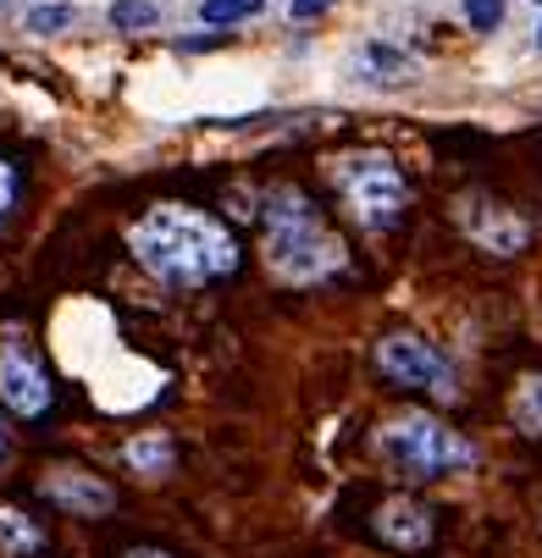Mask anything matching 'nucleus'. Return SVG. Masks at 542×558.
I'll return each mask as SVG.
<instances>
[{
    "label": "nucleus",
    "mask_w": 542,
    "mask_h": 558,
    "mask_svg": "<svg viewBox=\"0 0 542 558\" xmlns=\"http://www.w3.org/2000/svg\"><path fill=\"white\" fill-rule=\"evenodd\" d=\"M128 250L133 260L167 288H210L221 277L239 271V244L221 221H210L205 210L189 205H155L149 216H138L128 227Z\"/></svg>",
    "instance_id": "obj_1"
},
{
    "label": "nucleus",
    "mask_w": 542,
    "mask_h": 558,
    "mask_svg": "<svg viewBox=\"0 0 542 558\" xmlns=\"http://www.w3.org/2000/svg\"><path fill=\"white\" fill-rule=\"evenodd\" d=\"M266 266L282 282H322L344 266V244L327 232L322 210L293 183L266 194Z\"/></svg>",
    "instance_id": "obj_2"
},
{
    "label": "nucleus",
    "mask_w": 542,
    "mask_h": 558,
    "mask_svg": "<svg viewBox=\"0 0 542 558\" xmlns=\"http://www.w3.org/2000/svg\"><path fill=\"white\" fill-rule=\"evenodd\" d=\"M376 453L394 464L405 482H443V475L477 470V442H465L426 410H399L376 426Z\"/></svg>",
    "instance_id": "obj_3"
},
{
    "label": "nucleus",
    "mask_w": 542,
    "mask_h": 558,
    "mask_svg": "<svg viewBox=\"0 0 542 558\" xmlns=\"http://www.w3.org/2000/svg\"><path fill=\"white\" fill-rule=\"evenodd\" d=\"M333 183L349 205V216L365 227V232H387L405 205H410V189H405V172L394 167V155L382 149H360V155H344L333 167Z\"/></svg>",
    "instance_id": "obj_4"
},
{
    "label": "nucleus",
    "mask_w": 542,
    "mask_h": 558,
    "mask_svg": "<svg viewBox=\"0 0 542 558\" xmlns=\"http://www.w3.org/2000/svg\"><path fill=\"white\" fill-rule=\"evenodd\" d=\"M376 371L394 381V387H421L432 392L437 404H454L459 398V376L448 365V354L437 343H426L421 332H387L376 343Z\"/></svg>",
    "instance_id": "obj_5"
},
{
    "label": "nucleus",
    "mask_w": 542,
    "mask_h": 558,
    "mask_svg": "<svg viewBox=\"0 0 542 558\" xmlns=\"http://www.w3.org/2000/svg\"><path fill=\"white\" fill-rule=\"evenodd\" d=\"M50 398H56V387H50L39 354L23 343L17 327H7L0 332V404H7L12 415H23V421H39L50 410Z\"/></svg>",
    "instance_id": "obj_6"
},
{
    "label": "nucleus",
    "mask_w": 542,
    "mask_h": 558,
    "mask_svg": "<svg viewBox=\"0 0 542 558\" xmlns=\"http://www.w3.org/2000/svg\"><path fill=\"white\" fill-rule=\"evenodd\" d=\"M39 498L61 514H77V520H95V514H111L117 509V493L100 482L95 470L84 464H50L39 475Z\"/></svg>",
    "instance_id": "obj_7"
},
{
    "label": "nucleus",
    "mask_w": 542,
    "mask_h": 558,
    "mask_svg": "<svg viewBox=\"0 0 542 558\" xmlns=\"http://www.w3.org/2000/svg\"><path fill=\"white\" fill-rule=\"evenodd\" d=\"M459 227L471 232V244H482V250L498 255V260H509V255H520V250L531 244V227H526L509 205H493V199H482V194L459 199Z\"/></svg>",
    "instance_id": "obj_8"
},
{
    "label": "nucleus",
    "mask_w": 542,
    "mask_h": 558,
    "mask_svg": "<svg viewBox=\"0 0 542 558\" xmlns=\"http://www.w3.org/2000/svg\"><path fill=\"white\" fill-rule=\"evenodd\" d=\"M371 531L387 542V547H405V553H421L432 542V514L410 498H387L376 514H371Z\"/></svg>",
    "instance_id": "obj_9"
},
{
    "label": "nucleus",
    "mask_w": 542,
    "mask_h": 558,
    "mask_svg": "<svg viewBox=\"0 0 542 558\" xmlns=\"http://www.w3.org/2000/svg\"><path fill=\"white\" fill-rule=\"evenodd\" d=\"M122 464L138 470V475H149V482H161V475H172V464H178V448H172L167 432H144V437H133L122 448Z\"/></svg>",
    "instance_id": "obj_10"
},
{
    "label": "nucleus",
    "mask_w": 542,
    "mask_h": 558,
    "mask_svg": "<svg viewBox=\"0 0 542 558\" xmlns=\"http://www.w3.org/2000/svg\"><path fill=\"white\" fill-rule=\"evenodd\" d=\"M0 553L7 558H39L45 553V531L12 504H0Z\"/></svg>",
    "instance_id": "obj_11"
},
{
    "label": "nucleus",
    "mask_w": 542,
    "mask_h": 558,
    "mask_svg": "<svg viewBox=\"0 0 542 558\" xmlns=\"http://www.w3.org/2000/svg\"><path fill=\"white\" fill-rule=\"evenodd\" d=\"M509 421H515L520 437L542 442V371H531V376L515 381V392H509Z\"/></svg>",
    "instance_id": "obj_12"
},
{
    "label": "nucleus",
    "mask_w": 542,
    "mask_h": 558,
    "mask_svg": "<svg viewBox=\"0 0 542 558\" xmlns=\"http://www.w3.org/2000/svg\"><path fill=\"white\" fill-rule=\"evenodd\" d=\"M155 23H161V7H155V0H117L111 7V28L117 34H149Z\"/></svg>",
    "instance_id": "obj_13"
},
{
    "label": "nucleus",
    "mask_w": 542,
    "mask_h": 558,
    "mask_svg": "<svg viewBox=\"0 0 542 558\" xmlns=\"http://www.w3.org/2000/svg\"><path fill=\"white\" fill-rule=\"evenodd\" d=\"M261 12H266V0H205V7H200V17H205V23H216V28H221V23L232 28V23L261 17Z\"/></svg>",
    "instance_id": "obj_14"
},
{
    "label": "nucleus",
    "mask_w": 542,
    "mask_h": 558,
    "mask_svg": "<svg viewBox=\"0 0 542 558\" xmlns=\"http://www.w3.org/2000/svg\"><path fill=\"white\" fill-rule=\"evenodd\" d=\"M77 23V7H34L28 12V34H61Z\"/></svg>",
    "instance_id": "obj_15"
},
{
    "label": "nucleus",
    "mask_w": 542,
    "mask_h": 558,
    "mask_svg": "<svg viewBox=\"0 0 542 558\" xmlns=\"http://www.w3.org/2000/svg\"><path fill=\"white\" fill-rule=\"evenodd\" d=\"M465 23L477 34H493L504 23V0H465Z\"/></svg>",
    "instance_id": "obj_16"
},
{
    "label": "nucleus",
    "mask_w": 542,
    "mask_h": 558,
    "mask_svg": "<svg viewBox=\"0 0 542 558\" xmlns=\"http://www.w3.org/2000/svg\"><path fill=\"white\" fill-rule=\"evenodd\" d=\"M12 210H17V172L0 161V227L12 221Z\"/></svg>",
    "instance_id": "obj_17"
},
{
    "label": "nucleus",
    "mask_w": 542,
    "mask_h": 558,
    "mask_svg": "<svg viewBox=\"0 0 542 558\" xmlns=\"http://www.w3.org/2000/svg\"><path fill=\"white\" fill-rule=\"evenodd\" d=\"M327 7H333V0H288V12H293L299 23H304V17H322Z\"/></svg>",
    "instance_id": "obj_18"
},
{
    "label": "nucleus",
    "mask_w": 542,
    "mask_h": 558,
    "mask_svg": "<svg viewBox=\"0 0 542 558\" xmlns=\"http://www.w3.org/2000/svg\"><path fill=\"white\" fill-rule=\"evenodd\" d=\"M122 558H172V553H161V547H133V553H122Z\"/></svg>",
    "instance_id": "obj_19"
},
{
    "label": "nucleus",
    "mask_w": 542,
    "mask_h": 558,
    "mask_svg": "<svg viewBox=\"0 0 542 558\" xmlns=\"http://www.w3.org/2000/svg\"><path fill=\"white\" fill-rule=\"evenodd\" d=\"M0 453H7V426H0Z\"/></svg>",
    "instance_id": "obj_20"
},
{
    "label": "nucleus",
    "mask_w": 542,
    "mask_h": 558,
    "mask_svg": "<svg viewBox=\"0 0 542 558\" xmlns=\"http://www.w3.org/2000/svg\"><path fill=\"white\" fill-rule=\"evenodd\" d=\"M537 50H542V23H537Z\"/></svg>",
    "instance_id": "obj_21"
},
{
    "label": "nucleus",
    "mask_w": 542,
    "mask_h": 558,
    "mask_svg": "<svg viewBox=\"0 0 542 558\" xmlns=\"http://www.w3.org/2000/svg\"><path fill=\"white\" fill-rule=\"evenodd\" d=\"M0 7H12V0H0Z\"/></svg>",
    "instance_id": "obj_22"
},
{
    "label": "nucleus",
    "mask_w": 542,
    "mask_h": 558,
    "mask_svg": "<svg viewBox=\"0 0 542 558\" xmlns=\"http://www.w3.org/2000/svg\"><path fill=\"white\" fill-rule=\"evenodd\" d=\"M531 7H542V0H531Z\"/></svg>",
    "instance_id": "obj_23"
}]
</instances>
